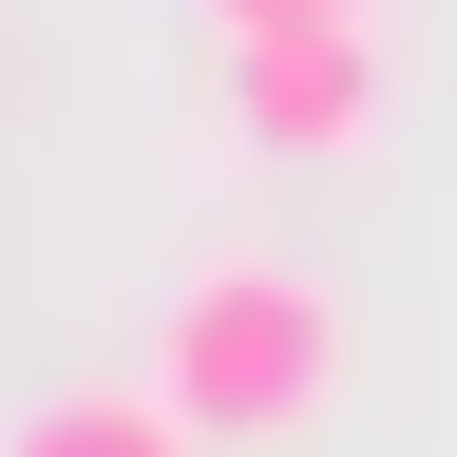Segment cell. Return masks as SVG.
<instances>
[{
	"mask_svg": "<svg viewBox=\"0 0 457 457\" xmlns=\"http://www.w3.org/2000/svg\"><path fill=\"white\" fill-rule=\"evenodd\" d=\"M153 381H171V420H191V438H305L324 400H343V305H324L305 267L228 248V267H191V286H171Z\"/></svg>",
	"mask_w": 457,
	"mask_h": 457,
	"instance_id": "1",
	"label": "cell"
},
{
	"mask_svg": "<svg viewBox=\"0 0 457 457\" xmlns=\"http://www.w3.org/2000/svg\"><path fill=\"white\" fill-rule=\"evenodd\" d=\"M228 134L248 153H362L381 134V20H343V38H228Z\"/></svg>",
	"mask_w": 457,
	"mask_h": 457,
	"instance_id": "2",
	"label": "cell"
},
{
	"mask_svg": "<svg viewBox=\"0 0 457 457\" xmlns=\"http://www.w3.org/2000/svg\"><path fill=\"white\" fill-rule=\"evenodd\" d=\"M0 457H210V438L171 420V381H57Z\"/></svg>",
	"mask_w": 457,
	"mask_h": 457,
	"instance_id": "3",
	"label": "cell"
},
{
	"mask_svg": "<svg viewBox=\"0 0 457 457\" xmlns=\"http://www.w3.org/2000/svg\"><path fill=\"white\" fill-rule=\"evenodd\" d=\"M343 20H381V0H210V38H343Z\"/></svg>",
	"mask_w": 457,
	"mask_h": 457,
	"instance_id": "4",
	"label": "cell"
}]
</instances>
